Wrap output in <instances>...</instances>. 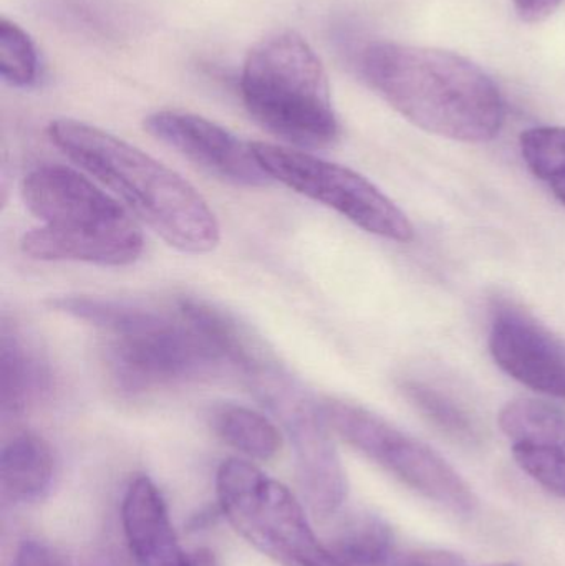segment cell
<instances>
[{
    "label": "cell",
    "mask_w": 565,
    "mask_h": 566,
    "mask_svg": "<svg viewBox=\"0 0 565 566\" xmlns=\"http://www.w3.org/2000/svg\"><path fill=\"white\" fill-rule=\"evenodd\" d=\"M358 69L391 108L431 135L486 143L503 128L506 112L496 83L458 53L375 42L362 50Z\"/></svg>",
    "instance_id": "obj_1"
},
{
    "label": "cell",
    "mask_w": 565,
    "mask_h": 566,
    "mask_svg": "<svg viewBox=\"0 0 565 566\" xmlns=\"http://www.w3.org/2000/svg\"><path fill=\"white\" fill-rule=\"evenodd\" d=\"M53 145L112 189L166 244L185 254L215 251L221 229L195 186L142 149L88 123H50Z\"/></svg>",
    "instance_id": "obj_2"
},
{
    "label": "cell",
    "mask_w": 565,
    "mask_h": 566,
    "mask_svg": "<svg viewBox=\"0 0 565 566\" xmlns=\"http://www.w3.org/2000/svg\"><path fill=\"white\" fill-rule=\"evenodd\" d=\"M52 306L108 336L106 365L123 391L196 381L231 368L218 346L179 306L168 313L95 296H62Z\"/></svg>",
    "instance_id": "obj_3"
},
{
    "label": "cell",
    "mask_w": 565,
    "mask_h": 566,
    "mask_svg": "<svg viewBox=\"0 0 565 566\" xmlns=\"http://www.w3.org/2000/svg\"><path fill=\"white\" fill-rule=\"evenodd\" d=\"M22 198L42 222L20 241L29 258L123 268L142 255L145 241L132 216L73 169H33L23 179Z\"/></svg>",
    "instance_id": "obj_4"
},
{
    "label": "cell",
    "mask_w": 565,
    "mask_h": 566,
    "mask_svg": "<svg viewBox=\"0 0 565 566\" xmlns=\"http://www.w3.org/2000/svg\"><path fill=\"white\" fill-rule=\"evenodd\" d=\"M241 95L249 115L289 145L327 148L341 135L324 65L291 30L265 36L249 52Z\"/></svg>",
    "instance_id": "obj_5"
},
{
    "label": "cell",
    "mask_w": 565,
    "mask_h": 566,
    "mask_svg": "<svg viewBox=\"0 0 565 566\" xmlns=\"http://www.w3.org/2000/svg\"><path fill=\"white\" fill-rule=\"evenodd\" d=\"M219 509L252 547L284 566H347L318 541L304 509L285 485L242 459L216 475Z\"/></svg>",
    "instance_id": "obj_6"
},
{
    "label": "cell",
    "mask_w": 565,
    "mask_h": 566,
    "mask_svg": "<svg viewBox=\"0 0 565 566\" xmlns=\"http://www.w3.org/2000/svg\"><path fill=\"white\" fill-rule=\"evenodd\" d=\"M318 411L332 432L401 484L454 514L478 507L473 489L435 449L362 406L327 398Z\"/></svg>",
    "instance_id": "obj_7"
},
{
    "label": "cell",
    "mask_w": 565,
    "mask_h": 566,
    "mask_svg": "<svg viewBox=\"0 0 565 566\" xmlns=\"http://www.w3.org/2000/svg\"><path fill=\"white\" fill-rule=\"evenodd\" d=\"M248 379L252 391L274 412L291 439L299 485L308 507L321 517H331L344 505L348 484L318 402L315 405L275 359Z\"/></svg>",
    "instance_id": "obj_8"
},
{
    "label": "cell",
    "mask_w": 565,
    "mask_h": 566,
    "mask_svg": "<svg viewBox=\"0 0 565 566\" xmlns=\"http://www.w3.org/2000/svg\"><path fill=\"white\" fill-rule=\"evenodd\" d=\"M252 148L274 181L334 209L378 238L395 242L414 239V226L408 216L358 172L285 146L252 143Z\"/></svg>",
    "instance_id": "obj_9"
},
{
    "label": "cell",
    "mask_w": 565,
    "mask_h": 566,
    "mask_svg": "<svg viewBox=\"0 0 565 566\" xmlns=\"http://www.w3.org/2000/svg\"><path fill=\"white\" fill-rule=\"evenodd\" d=\"M145 129L222 181L244 188H265L274 181L262 168L252 143L202 116L165 109L149 115Z\"/></svg>",
    "instance_id": "obj_10"
},
{
    "label": "cell",
    "mask_w": 565,
    "mask_h": 566,
    "mask_svg": "<svg viewBox=\"0 0 565 566\" xmlns=\"http://www.w3.org/2000/svg\"><path fill=\"white\" fill-rule=\"evenodd\" d=\"M490 352L496 365L521 385L565 398V346L526 313L513 306L496 312Z\"/></svg>",
    "instance_id": "obj_11"
},
{
    "label": "cell",
    "mask_w": 565,
    "mask_h": 566,
    "mask_svg": "<svg viewBox=\"0 0 565 566\" xmlns=\"http://www.w3.org/2000/svg\"><path fill=\"white\" fill-rule=\"evenodd\" d=\"M500 426L517 465L553 494L565 497V415L541 399L508 402Z\"/></svg>",
    "instance_id": "obj_12"
},
{
    "label": "cell",
    "mask_w": 565,
    "mask_h": 566,
    "mask_svg": "<svg viewBox=\"0 0 565 566\" xmlns=\"http://www.w3.org/2000/svg\"><path fill=\"white\" fill-rule=\"evenodd\" d=\"M122 524L129 552L139 566H189L169 518L168 505L146 475L133 479L122 504Z\"/></svg>",
    "instance_id": "obj_13"
},
{
    "label": "cell",
    "mask_w": 565,
    "mask_h": 566,
    "mask_svg": "<svg viewBox=\"0 0 565 566\" xmlns=\"http://www.w3.org/2000/svg\"><path fill=\"white\" fill-rule=\"evenodd\" d=\"M52 391V369L40 346L17 326L3 325L0 338V412L20 418Z\"/></svg>",
    "instance_id": "obj_14"
},
{
    "label": "cell",
    "mask_w": 565,
    "mask_h": 566,
    "mask_svg": "<svg viewBox=\"0 0 565 566\" xmlns=\"http://www.w3.org/2000/svg\"><path fill=\"white\" fill-rule=\"evenodd\" d=\"M52 449L40 436L23 432L3 446L0 454V485L7 501L33 504L43 501L52 489Z\"/></svg>",
    "instance_id": "obj_15"
},
{
    "label": "cell",
    "mask_w": 565,
    "mask_h": 566,
    "mask_svg": "<svg viewBox=\"0 0 565 566\" xmlns=\"http://www.w3.org/2000/svg\"><path fill=\"white\" fill-rule=\"evenodd\" d=\"M331 548L347 566H405L410 552L384 518L368 512L345 517Z\"/></svg>",
    "instance_id": "obj_16"
},
{
    "label": "cell",
    "mask_w": 565,
    "mask_h": 566,
    "mask_svg": "<svg viewBox=\"0 0 565 566\" xmlns=\"http://www.w3.org/2000/svg\"><path fill=\"white\" fill-rule=\"evenodd\" d=\"M211 426L216 434L251 459L271 461L282 448V436L265 416L238 405L212 409Z\"/></svg>",
    "instance_id": "obj_17"
},
{
    "label": "cell",
    "mask_w": 565,
    "mask_h": 566,
    "mask_svg": "<svg viewBox=\"0 0 565 566\" xmlns=\"http://www.w3.org/2000/svg\"><path fill=\"white\" fill-rule=\"evenodd\" d=\"M520 146L530 171L565 208V128L537 126L526 129L521 135Z\"/></svg>",
    "instance_id": "obj_18"
},
{
    "label": "cell",
    "mask_w": 565,
    "mask_h": 566,
    "mask_svg": "<svg viewBox=\"0 0 565 566\" xmlns=\"http://www.w3.org/2000/svg\"><path fill=\"white\" fill-rule=\"evenodd\" d=\"M401 391L417 411L431 424L437 426L443 434L464 444H474L480 439V432L470 415L440 389L427 382L405 381Z\"/></svg>",
    "instance_id": "obj_19"
},
{
    "label": "cell",
    "mask_w": 565,
    "mask_h": 566,
    "mask_svg": "<svg viewBox=\"0 0 565 566\" xmlns=\"http://www.w3.org/2000/svg\"><path fill=\"white\" fill-rule=\"evenodd\" d=\"M0 75L17 88L32 86L39 76V55L32 39L6 17L0 20Z\"/></svg>",
    "instance_id": "obj_20"
},
{
    "label": "cell",
    "mask_w": 565,
    "mask_h": 566,
    "mask_svg": "<svg viewBox=\"0 0 565 566\" xmlns=\"http://www.w3.org/2000/svg\"><path fill=\"white\" fill-rule=\"evenodd\" d=\"M12 566H76L46 542L25 541L17 548Z\"/></svg>",
    "instance_id": "obj_21"
},
{
    "label": "cell",
    "mask_w": 565,
    "mask_h": 566,
    "mask_svg": "<svg viewBox=\"0 0 565 566\" xmlns=\"http://www.w3.org/2000/svg\"><path fill=\"white\" fill-rule=\"evenodd\" d=\"M563 2L564 0H513V6L524 22L540 23L550 19Z\"/></svg>",
    "instance_id": "obj_22"
},
{
    "label": "cell",
    "mask_w": 565,
    "mask_h": 566,
    "mask_svg": "<svg viewBox=\"0 0 565 566\" xmlns=\"http://www.w3.org/2000/svg\"><path fill=\"white\" fill-rule=\"evenodd\" d=\"M76 566H132L116 547H98L85 555Z\"/></svg>",
    "instance_id": "obj_23"
},
{
    "label": "cell",
    "mask_w": 565,
    "mask_h": 566,
    "mask_svg": "<svg viewBox=\"0 0 565 566\" xmlns=\"http://www.w3.org/2000/svg\"><path fill=\"white\" fill-rule=\"evenodd\" d=\"M189 566H218V562L211 551L198 548L189 554Z\"/></svg>",
    "instance_id": "obj_24"
},
{
    "label": "cell",
    "mask_w": 565,
    "mask_h": 566,
    "mask_svg": "<svg viewBox=\"0 0 565 566\" xmlns=\"http://www.w3.org/2000/svg\"><path fill=\"white\" fill-rule=\"evenodd\" d=\"M490 566H521L517 564H498V565H490Z\"/></svg>",
    "instance_id": "obj_25"
}]
</instances>
